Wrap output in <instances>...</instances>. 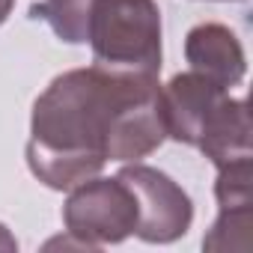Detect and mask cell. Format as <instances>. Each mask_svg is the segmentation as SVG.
<instances>
[{
  "mask_svg": "<svg viewBox=\"0 0 253 253\" xmlns=\"http://www.w3.org/2000/svg\"><path fill=\"white\" fill-rule=\"evenodd\" d=\"M15 247H18V241L9 235V229L3 223H0V250H15Z\"/></svg>",
  "mask_w": 253,
  "mask_h": 253,
  "instance_id": "30bf717a",
  "label": "cell"
},
{
  "mask_svg": "<svg viewBox=\"0 0 253 253\" xmlns=\"http://www.w3.org/2000/svg\"><path fill=\"white\" fill-rule=\"evenodd\" d=\"M164 140L158 78L72 69L33 104L27 164L51 191H72L107 161H140Z\"/></svg>",
  "mask_w": 253,
  "mask_h": 253,
  "instance_id": "6da1fadb",
  "label": "cell"
},
{
  "mask_svg": "<svg viewBox=\"0 0 253 253\" xmlns=\"http://www.w3.org/2000/svg\"><path fill=\"white\" fill-rule=\"evenodd\" d=\"M253 226V206L244 209H220L211 232L203 238L206 250H247Z\"/></svg>",
  "mask_w": 253,
  "mask_h": 253,
  "instance_id": "9c48e42d",
  "label": "cell"
},
{
  "mask_svg": "<svg viewBox=\"0 0 253 253\" xmlns=\"http://www.w3.org/2000/svg\"><path fill=\"white\" fill-rule=\"evenodd\" d=\"M197 149L214 167H226V164L253 158V149H250V113H247L244 98H226L217 107V113L206 125Z\"/></svg>",
  "mask_w": 253,
  "mask_h": 253,
  "instance_id": "52a82bcc",
  "label": "cell"
},
{
  "mask_svg": "<svg viewBox=\"0 0 253 253\" xmlns=\"http://www.w3.org/2000/svg\"><path fill=\"white\" fill-rule=\"evenodd\" d=\"M116 176L131 188L137 200V238L149 244H170L191 229L194 203L167 173L134 161Z\"/></svg>",
  "mask_w": 253,
  "mask_h": 253,
  "instance_id": "277c9868",
  "label": "cell"
},
{
  "mask_svg": "<svg viewBox=\"0 0 253 253\" xmlns=\"http://www.w3.org/2000/svg\"><path fill=\"white\" fill-rule=\"evenodd\" d=\"M12 6H15V0H0V24H3V21L9 18V12H12Z\"/></svg>",
  "mask_w": 253,
  "mask_h": 253,
  "instance_id": "8fae6325",
  "label": "cell"
},
{
  "mask_svg": "<svg viewBox=\"0 0 253 253\" xmlns=\"http://www.w3.org/2000/svg\"><path fill=\"white\" fill-rule=\"evenodd\" d=\"M185 60L191 63L194 72L211 78L214 84L232 89L244 81L247 72V57L238 42V36L217 21L197 24L188 39H185Z\"/></svg>",
  "mask_w": 253,
  "mask_h": 253,
  "instance_id": "8992f818",
  "label": "cell"
},
{
  "mask_svg": "<svg viewBox=\"0 0 253 253\" xmlns=\"http://www.w3.org/2000/svg\"><path fill=\"white\" fill-rule=\"evenodd\" d=\"M86 42L92 45L98 69L158 78L161 9L155 0H95Z\"/></svg>",
  "mask_w": 253,
  "mask_h": 253,
  "instance_id": "7a4b0ae2",
  "label": "cell"
},
{
  "mask_svg": "<svg viewBox=\"0 0 253 253\" xmlns=\"http://www.w3.org/2000/svg\"><path fill=\"white\" fill-rule=\"evenodd\" d=\"M95 0H42L33 6L36 18H45L57 39L69 45H84L86 30H89V15H92Z\"/></svg>",
  "mask_w": 253,
  "mask_h": 253,
  "instance_id": "ba28073f",
  "label": "cell"
},
{
  "mask_svg": "<svg viewBox=\"0 0 253 253\" xmlns=\"http://www.w3.org/2000/svg\"><path fill=\"white\" fill-rule=\"evenodd\" d=\"M229 98V89L214 84L211 78L200 72H182L170 78L167 86H161V113H164V128L167 137L197 146L206 125L217 113V107Z\"/></svg>",
  "mask_w": 253,
  "mask_h": 253,
  "instance_id": "5b68a950",
  "label": "cell"
},
{
  "mask_svg": "<svg viewBox=\"0 0 253 253\" xmlns=\"http://www.w3.org/2000/svg\"><path fill=\"white\" fill-rule=\"evenodd\" d=\"M63 223L69 238L86 250L119 244L137 229V200L119 176H92L72 188L63 206Z\"/></svg>",
  "mask_w": 253,
  "mask_h": 253,
  "instance_id": "3957f363",
  "label": "cell"
}]
</instances>
